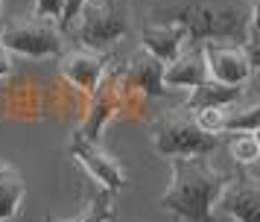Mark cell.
Instances as JSON below:
<instances>
[{
    "instance_id": "obj_5",
    "label": "cell",
    "mask_w": 260,
    "mask_h": 222,
    "mask_svg": "<svg viewBox=\"0 0 260 222\" xmlns=\"http://www.w3.org/2000/svg\"><path fill=\"white\" fill-rule=\"evenodd\" d=\"M0 47L26 58H50L61 53V33L50 21H12L0 29Z\"/></svg>"
},
{
    "instance_id": "obj_16",
    "label": "cell",
    "mask_w": 260,
    "mask_h": 222,
    "mask_svg": "<svg viewBox=\"0 0 260 222\" xmlns=\"http://www.w3.org/2000/svg\"><path fill=\"white\" fill-rule=\"evenodd\" d=\"M24 196H26V187H24V181H21L18 175L0 181V222H9V219L18 216Z\"/></svg>"
},
{
    "instance_id": "obj_18",
    "label": "cell",
    "mask_w": 260,
    "mask_h": 222,
    "mask_svg": "<svg viewBox=\"0 0 260 222\" xmlns=\"http://www.w3.org/2000/svg\"><path fill=\"white\" fill-rule=\"evenodd\" d=\"M257 15H260V9H257V3H251V9H248V18H246V26H243V53H246V58H248V65L257 70V61H260V35H257Z\"/></svg>"
},
{
    "instance_id": "obj_25",
    "label": "cell",
    "mask_w": 260,
    "mask_h": 222,
    "mask_svg": "<svg viewBox=\"0 0 260 222\" xmlns=\"http://www.w3.org/2000/svg\"><path fill=\"white\" fill-rule=\"evenodd\" d=\"M0 3H3V0H0Z\"/></svg>"
},
{
    "instance_id": "obj_9",
    "label": "cell",
    "mask_w": 260,
    "mask_h": 222,
    "mask_svg": "<svg viewBox=\"0 0 260 222\" xmlns=\"http://www.w3.org/2000/svg\"><path fill=\"white\" fill-rule=\"evenodd\" d=\"M59 70L71 85L82 88L85 93H94L96 85L106 76V56L96 53V50H85V47L82 50H71V53L61 56Z\"/></svg>"
},
{
    "instance_id": "obj_3",
    "label": "cell",
    "mask_w": 260,
    "mask_h": 222,
    "mask_svg": "<svg viewBox=\"0 0 260 222\" xmlns=\"http://www.w3.org/2000/svg\"><path fill=\"white\" fill-rule=\"evenodd\" d=\"M149 140L152 149L161 158H176V155H211L219 146V135H205L190 111L173 108L164 114L152 117L149 123Z\"/></svg>"
},
{
    "instance_id": "obj_11",
    "label": "cell",
    "mask_w": 260,
    "mask_h": 222,
    "mask_svg": "<svg viewBox=\"0 0 260 222\" xmlns=\"http://www.w3.org/2000/svg\"><path fill=\"white\" fill-rule=\"evenodd\" d=\"M184 44H187V35H184V29L176 26V23L146 26V29L141 33V50L149 53L152 58H158L164 68L184 50Z\"/></svg>"
},
{
    "instance_id": "obj_17",
    "label": "cell",
    "mask_w": 260,
    "mask_h": 222,
    "mask_svg": "<svg viewBox=\"0 0 260 222\" xmlns=\"http://www.w3.org/2000/svg\"><path fill=\"white\" fill-rule=\"evenodd\" d=\"M228 149H231V158H234L240 167H251V164L260 158V140H257V135H251V132H234Z\"/></svg>"
},
{
    "instance_id": "obj_10",
    "label": "cell",
    "mask_w": 260,
    "mask_h": 222,
    "mask_svg": "<svg viewBox=\"0 0 260 222\" xmlns=\"http://www.w3.org/2000/svg\"><path fill=\"white\" fill-rule=\"evenodd\" d=\"M205 79H208V65H205V56H202V47L181 50L164 68V88L167 91H173V88H196Z\"/></svg>"
},
{
    "instance_id": "obj_4",
    "label": "cell",
    "mask_w": 260,
    "mask_h": 222,
    "mask_svg": "<svg viewBox=\"0 0 260 222\" xmlns=\"http://www.w3.org/2000/svg\"><path fill=\"white\" fill-rule=\"evenodd\" d=\"M85 50H106L129 33V6L126 0H85L73 29Z\"/></svg>"
},
{
    "instance_id": "obj_21",
    "label": "cell",
    "mask_w": 260,
    "mask_h": 222,
    "mask_svg": "<svg viewBox=\"0 0 260 222\" xmlns=\"http://www.w3.org/2000/svg\"><path fill=\"white\" fill-rule=\"evenodd\" d=\"M61 9H64V0H36L32 18H36V21H50V23H56V26H59Z\"/></svg>"
},
{
    "instance_id": "obj_13",
    "label": "cell",
    "mask_w": 260,
    "mask_h": 222,
    "mask_svg": "<svg viewBox=\"0 0 260 222\" xmlns=\"http://www.w3.org/2000/svg\"><path fill=\"white\" fill-rule=\"evenodd\" d=\"M126 79H129L132 88H141L143 93H149V97H161L167 91L164 88V65L152 58L149 53H138V56L129 58V65H126Z\"/></svg>"
},
{
    "instance_id": "obj_2",
    "label": "cell",
    "mask_w": 260,
    "mask_h": 222,
    "mask_svg": "<svg viewBox=\"0 0 260 222\" xmlns=\"http://www.w3.org/2000/svg\"><path fill=\"white\" fill-rule=\"evenodd\" d=\"M248 9L243 0H181L164 9V23L184 29L193 47L208 41H240Z\"/></svg>"
},
{
    "instance_id": "obj_19",
    "label": "cell",
    "mask_w": 260,
    "mask_h": 222,
    "mask_svg": "<svg viewBox=\"0 0 260 222\" xmlns=\"http://www.w3.org/2000/svg\"><path fill=\"white\" fill-rule=\"evenodd\" d=\"M114 219V205L111 199H91L82 213L68 216V219H41V222H111Z\"/></svg>"
},
{
    "instance_id": "obj_15",
    "label": "cell",
    "mask_w": 260,
    "mask_h": 222,
    "mask_svg": "<svg viewBox=\"0 0 260 222\" xmlns=\"http://www.w3.org/2000/svg\"><path fill=\"white\" fill-rule=\"evenodd\" d=\"M260 105L257 103H231L225 105V132H251L257 135Z\"/></svg>"
},
{
    "instance_id": "obj_8",
    "label": "cell",
    "mask_w": 260,
    "mask_h": 222,
    "mask_svg": "<svg viewBox=\"0 0 260 222\" xmlns=\"http://www.w3.org/2000/svg\"><path fill=\"white\" fill-rule=\"evenodd\" d=\"M202 56H205V65H208V79L222 82V85H246L251 76H254V68L248 65L243 47L237 44H202Z\"/></svg>"
},
{
    "instance_id": "obj_23",
    "label": "cell",
    "mask_w": 260,
    "mask_h": 222,
    "mask_svg": "<svg viewBox=\"0 0 260 222\" xmlns=\"http://www.w3.org/2000/svg\"><path fill=\"white\" fill-rule=\"evenodd\" d=\"M9 73H12V53L0 47V79H3V76H9Z\"/></svg>"
},
{
    "instance_id": "obj_14",
    "label": "cell",
    "mask_w": 260,
    "mask_h": 222,
    "mask_svg": "<svg viewBox=\"0 0 260 222\" xmlns=\"http://www.w3.org/2000/svg\"><path fill=\"white\" fill-rule=\"evenodd\" d=\"M114 108H117V93H114V85L111 82H100L94 91V105H91V114L85 120V126L76 132L82 140H91V143H100V132L106 126L111 114H114Z\"/></svg>"
},
{
    "instance_id": "obj_1",
    "label": "cell",
    "mask_w": 260,
    "mask_h": 222,
    "mask_svg": "<svg viewBox=\"0 0 260 222\" xmlns=\"http://www.w3.org/2000/svg\"><path fill=\"white\" fill-rule=\"evenodd\" d=\"M228 178L208 155H176L170 158V184L158 196V208L176 222H213V205Z\"/></svg>"
},
{
    "instance_id": "obj_22",
    "label": "cell",
    "mask_w": 260,
    "mask_h": 222,
    "mask_svg": "<svg viewBox=\"0 0 260 222\" xmlns=\"http://www.w3.org/2000/svg\"><path fill=\"white\" fill-rule=\"evenodd\" d=\"M85 0H64V9H61V21H59V33H71L73 29V21L82 9Z\"/></svg>"
},
{
    "instance_id": "obj_12",
    "label": "cell",
    "mask_w": 260,
    "mask_h": 222,
    "mask_svg": "<svg viewBox=\"0 0 260 222\" xmlns=\"http://www.w3.org/2000/svg\"><path fill=\"white\" fill-rule=\"evenodd\" d=\"M240 100H243V85H222V82L205 79L202 85L190 88L184 111L196 114V111H202V108H222V105L240 103Z\"/></svg>"
},
{
    "instance_id": "obj_6",
    "label": "cell",
    "mask_w": 260,
    "mask_h": 222,
    "mask_svg": "<svg viewBox=\"0 0 260 222\" xmlns=\"http://www.w3.org/2000/svg\"><path fill=\"white\" fill-rule=\"evenodd\" d=\"M68 152H71L73 161L79 164L106 193H117L123 187H129V178H126L123 164L114 161L111 155H106V152L100 149V143H91V140H82L79 135H73Z\"/></svg>"
},
{
    "instance_id": "obj_7",
    "label": "cell",
    "mask_w": 260,
    "mask_h": 222,
    "mask_svg": "<svg viewBox=\"0 0 260 222\" xmlns=\"http://www.w3.org/2000/svg\"><path fill=\"white\" fill-rule=\"evenodd\" d=\"M213 210L237 222H260V181L251 173H237L228 178L222 193L216 196Z\"/></svg>"
},
{
    "instance_id": "obj_20",
    "label": "cell",
    "mask_w": 260,
    "mask_h": 222,
    "mask_svg": "<svg viewBox=\"0 0 260 222\" xmlns=\"http://www.w3.org/2000/svg\"><path fill=\"white\" fill-rule=\"evenodd\" d=\"M193 120L205 135H225V105L222 108H202L193 114Z\"/></svg>"
},
{
    "instance_id": "obj_24",
    "label": "cell",
    "mask_w": 260,
    "mask_h": 222,
    "mask_svg": "<svg viewBox=\"0 0 260 222\" xmlns=\"http://www.w3.org/2000/svg\"><path fill=\"white\" fill-rule=\"evenodd\" d=\"M12 175H18L12 170V167H6V164H0V181H3V178H12Z\"/></svg>"
}]
</instances>
